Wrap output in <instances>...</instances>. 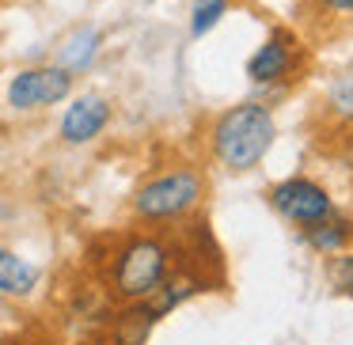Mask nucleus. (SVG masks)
<instances>
[{
    "instance_id": "1",
    "label": "nucleus",
    "mask_w": 353,
    "mask_h": 345,
    "mask_svg": "<svg viewBox=\"0 0 353 345\" xmlns=\"http://www.w3.org/2000/svg\"><path fill=\"white\" fill-rule=\"evenodd\" d=\"M274 137H277L274 110L262 107V103H239V107L224 110L213 122L209 148H213V160L224 171L243 175V171H254L270 156Z\"/></svg>"
},
{
    "instance_id": "13",
    "label": "nucleus",
    "mask_w": 353,
    "mask_h": 345,
    "mask_svg": "<svg viewBox=\"0 0 353 345\" xmlns=\"http://www.w3.org/2000/svg\"><path fill=\"white\" fill-rule=\"evenodd\" d=\"M327 110L334 118H342L345 125H353V72L338 76L334 84L327 87Z\"/></svg>"
},
{
    "instance_id": "12",
    "label": "nucleus",
    "mask_w": 353,
    "mask_h": 345,
    "mask_svg": "<svg viewBox=\"0 0 353 345\" xmlns=\"http://www.w3.org/2000/svg\"><path fill=\"white\" fill-rule=\"evenodd\" d=\"M224 16H228V0H194V8H190V34H194V39L209 34Z\"/></svg>"
},
{
    "instance_id": "8",
    "label": "nucleus",
    "mask_w": 353,
    "mask_h": 345,
    "mask_svg": "<svg viewBox=\"0 0 353 345\" xmlns=\"http://www.w3.org/2000/svg\"><path fill=\"white\" fill-rule=\"evenodd\" d=\"M156 322L160 315L148 300H130L110 315V345H148Z\"/></svg>"
},
{
    "instance_id": "4",
    "label": "nucleus",
    "mask_w": 353,
    "mask_h": 345,
    "mask_svg": "<svg viewBox=\"0 0 353 345\" xmlns=\"http://www.w3.org/2000/svg\"><path fill=\"white\" fill-rule=\"evenodd\" d=\"M72 84H77V76L69 69H61V65H31V69H19L8 80L4 103L16 114H34V110L65 103L72 95Z\"/></svg>"
},
{
    "instance_id": "5",
    "label": "nucleus",
    "mask_w": 353,
    "mask_h": 345,
    "mask_svg": "<svg viewBox=\"0 0 353 345\" xmlns=\"http://www.w3.org/2000/svg\"><path fill=\"white\" fill-rule=\"evenodd\" d=\"M270 205H274V213L281 216V220L300 224V228L334 213L330 190L319 186L315 178H307V175H292V178H285V182H277L274 190H270Z\"/></svg>"
},
{
    "instance_id": "9",
    "label": "nucleus",
    "mask_w": 353,
    "mask_h": 345,
    "mask_svg": "<svg viewBox=\"0 0 353 345\" xmlns=\"http://www.w3.org/2000/svg\"><path fill=\"white\" fill-rule=\"evenodd\" d=\"M39 284H42V269L31 258H23V254H16L12 247L0 243V296L27 300L34 296Z\"/></svg>"
},
{
    "instance_id": "2",
    "label": "nucleus",
    "mask_w": 353,
    "mask_h": 345,
    "mask_svg": "<svg viewBox=\"0 0 353 345\" xmlns=\"http://www.w3.org/2000/svg\"><path fill=\"white\" fill-rule=\"evenodd\" d=\"M171 269H175V247L163 236H152V231H133L110 254V266H107L110 296L118 304L148 300L168 281Z\"/></svg>"
},
{
    "instance_id": "7",
    "label": "nucleus",
    "mask_w": 353,
    "mask_h": 345,
    "mask_svg": "<svg viewBox=\"0 0 353 345\" xmlns=\"http://www.w3.org/2000/svg\"><path fill=\"white\" fill-rule=\"evenodd\" d=\"M110 118H114V103H110L107 95H99V92H84V95H77V99L65 107L57 133H61L65 145L80 148V145L99 140L103 133H107Z\"/></svg>"
},
{
    "instance_id": "11",
    "label": "nucleus",
    "mask_w": 353,
    "mask_h": 345,
    "mask_svg": "<svg viewBox=\"0 0 353 345\" xmlns=\"http://www.w3.org/2000/svg\"><path fill=\"white\" fill-rule=\"evenodd\" d=\"M300 231H304V243L315 254H338V251H350V243H353V220L338 213L323 216L315 224H304Z\"/></svg>"
},
{
    "instance_id": "15",
    "label": "nucleus",
    "mask_w": 353,
    "mask_h": 345,
    "mask_svg": "<svg viewBox=\"0 0 353 345\" xmlns=\"http://www.w3.org/2000/svg\"><path fill=\"white\" fill-rule=\"evenodd\" d=\"M319 4L334 16H353V0H319Z\"/></svg>"
},
{
    "instance_id": "3",
    "label": "nucleus",
    "mask_w": 353,
    "mask_h": 345,
    "mask_svg": "<svg viewBox=\"0 0 353 345\" xmlns=\"http://www.w3.org/2000/svg\"><path fill=\"white\" fill-rule=\"evenodd\" d=\"M205 201V175L190 163L156 171L133 190L130 213L141 224H179Z\"/></svg>"
},
{
    "instance_id": "16",
    "label": "nucleus",
    "mask_w": 353,
    "mask_h": 345,
    "mask_svg": "<svg viewBox=\"0 0 353 345\" xmlns=\"http://www.w3.org/2000/svg\"><path fill=\"white\" fill-rule=\"evenodd\" d=\"M0 345H31L27 337H0Z\"/></svg>"
},
{
    "instance_id": "14",
    "label": "nucleus",
    "mask_w": 353,
    "mask_h": 345,
    "mask_svg": "<svg viewBox=\"0 0 353 345\" xmlns=\"http://www.w3.org/2000/svg\"><path fill=\"white\" fill-rule=\"evenodd\" d=\"M327 284L338 292V296H350L353 300V251L330 254V262H327Z\"/></svg>"
},
{
    "instance_id": "10",
    "label": "nucleus",
    "mask_w": 353,
    "mask_h": 345,
    "mask_svg": "<svg viewBox=\"0 0 353 345\" xmlns=\"http://www.w3.org/2000/svg\"><path fill=\"white\" fill-rule=\"evenodd\" d=\"M99 50H103V31H99V27H92V23H84V27H77V31L61 42V50H57V65L77 76V72L92 69L95 57H99Z\"/></svg>"
},
{
    "instance_id": "6",
    "label": "nucleus",
    "mask_w": 353,
    "mask_h": 345,
    "mask_svg": "<svg viewBox=\"0 0 353 345\" xmlns=\"http://www.w3.org/2000/svg\"><path fill=\"white\" fill-rule=\"evenodd\" d=\"M300 65H304V46H300V39L289 27H274L270 39L262 42L251 54V61H247V80H251V84H262V87L285 84V80H292L300 72Z\"/></svg>"
}]
</instances>
